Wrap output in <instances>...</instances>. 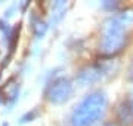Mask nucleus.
I'll list each match as a JSON object with an SVG mask.
<instances>
[{"label": "nucleus", "mask_w": 133, "mask_h": 126, "mask_svg": "<svg viewBox=\"0 0 133 126\" xmlns=\"http://www.w3.org/2000/svg\"><path fill=\"white\" fill-rule=\"evenodd\" d=\"M133 25V10L127 9L112 15L104 22L99 40V52L104 56H114L121 52L129 40V28Z\"/></svg>", "instance_id": "f257e3e1"}, {"label": "nucleus", "mask_w": 133, "mask_h": 126, "mask_svg": "<svg viewBox=\"0 0 133 126\" xmlns=\"http://www.w3.org/2000/svg\"><path fill=\"white\" fill-rule=\"evenodd\" d=\"M108 98L104 91H92L72 110L68 126H93L102 119Z\"/></svg>", "instance_id": "f03ea898"}, {"label": "nucleus", "mask_w": 133, "mask_h": 126, "mask_svg": "<svg viewBox=\"0 0 133 126\" xmlns=\"http://www.w3.org/2000/svg\"><path fill=\"white\" fill-rule=\"evenodd\" d=\"M72 92H74L72 82L68 77L61 76V77L53 79L49 83L48 89H46V98L49 102L59 105V104H64L68 101L72 97Z\"/></svg>", "instance_id": "7ed1b4c3"}, {"label": "nucleus", "mask_w": 133, "mask_h": 126, "mask_svg": "<svg viewBox=\"0 0 133 126\" xmlns=\"http://www.w3.org/2000/svg\"><path fill=\"white\" fill-rule=\"evenodd\" d=\"M108 74V67L104 64H92V65H86L78 71L76 76V80L80 86H87L92 83L99 82L104 76Z\"/></svg>", "instance_id": "20e7f679"}, {"label": "nucleus", "mask_w": 133, "mask_h": 126, "mask_svg": "<svg viewBox=\"0 0 133 126\" xmlns=\"http://www.w3.org/2000/svg\"><path fill=\"white\" fill-rule=\"evenodd\" d=\"M120 119L127 122H133V93L129 95V98L120 107Z\"/></svg>", "instance_id": "39448f33"}, {"label": "nucleus", "mask_w": 133, "mask_h": 126, "mask_svg": "<svg viewBox=\"0 0 133 126\" xmlns=\"http://www.w3.org/2000/svg\"><path fill=\"white\" fill-rule=\"evenodd\" d=\"M36 116H37V111H36V110H33L31 113H27L25 116L21 117V123H25V122H31Z\"/></svg>", "instance_id": "423d86ee"}, {"label": "nucleus", "mask_w": 133, "mask_h": 126, "mask_svg": "<svg viewBox=\"0 0 133 126\" xmlns=\"http://www.w3.org/2000/svg\"><path fill=\"white\" fill-rule=\"evenodd\" d=\"M105 126H117L115 123H108V125H105Z\"/></svg>", "instance_id": "0eeeda50"}]
</instances>
